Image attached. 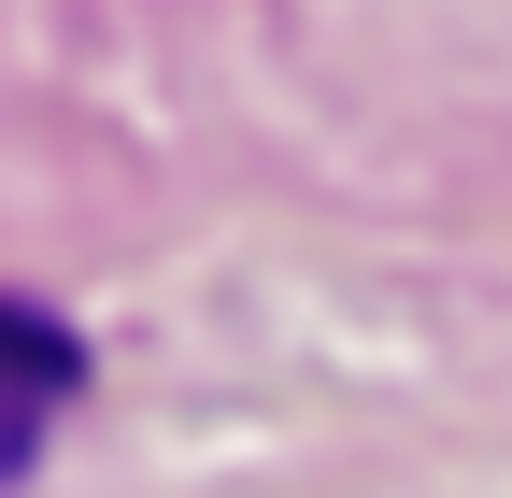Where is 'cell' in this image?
<instances>
[{
  "label": "cell",
  "mask_w": 512,
  "mask_h": 498,
  "mask_svg": "<svg viewBox=\"0 0 512 498\" xmlns=\"http://www.w3.org/2000/svg\"><path fill=\"white\" fill-rule=\"evenodd\" d=\"M72 385H86V342L57 328V314H29V299H0V484L43 470V442H57V413H72Z\"/></svg>",
  "instance_id": "1"
}]
</instances>
